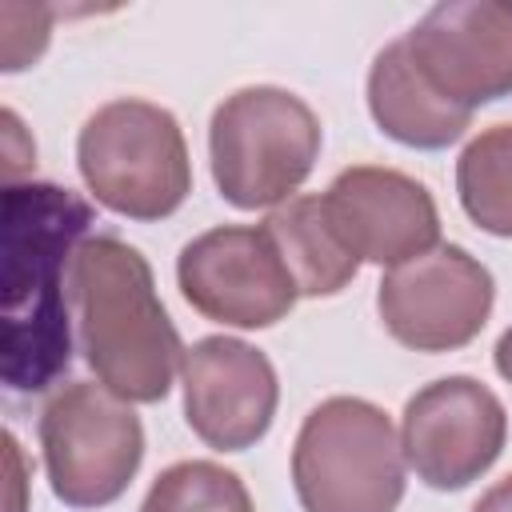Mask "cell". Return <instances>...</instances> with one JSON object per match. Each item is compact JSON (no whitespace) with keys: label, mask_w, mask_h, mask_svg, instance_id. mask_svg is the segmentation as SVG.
<instances>
[{"label":"cell","mask_w":512,"mask_h":512,"mask_svg":"<svg viewBox=\"0 0 512 512\" xmlns=\"http://www.w3.org/2000/svg\"><path fill=\"white\" fill-rule=\"evenodd\" d=\"M264 232L272 236L300 296H336L360 272V260L332 232L320 196H292L288 204L272 208Z\"/></svg>","instance_id":"cell-14"},{"label":"cell","mask_w":512,"mask_h":512,"mask_svg":"<svg viewBox=\"0 0 512 512\" xmlns=\"http://www.w3.org/2000/svg\"><path fill=\"white\" fill-rule=\"evenodd\" d=\"M76 168L92 200L128 220H164L192 192L180 120L140 96L100 104L76 136Z\"/></svg>","instance_id":"cell-5"},{"label":"cell","mask_w":512,"mask_h":512,"mask_svg":"<svg viewBox=\"0 0 512 512\" xmlns=\"http://www.w3.org/2000/svg\"><path fill=\"white\" fill-rule=\"evenodd\" d=\"M0 120H4V180L8 184H20V172H28L36 164V144L24 136L20 116L12 108H4Z\"/></svg>","instance_id":"cell-18"},{"label":"cell","mask_w":512,"mask_h":512,"mask_svg":"<svg viewBox=\"0 0 512 512\" xmlns=\"http://www.w3.org/2000/svg\"><path fill=\"white\" fill-rule=\"evenodd\" d=\"M140 512H256L248 484L216 460H180L164 468Z\"/></svg>","instance_id":"cell-16"},{"label":"cell","mask_w":512,"mask_h":512,"mask_svg":"<svg viewBox=\"0 0 512 512\" xmlns=\"http://www.w3.org/2000/svg\"><path fill=\"white\" fill-rule=\"evenodd\" d=\"M408 464L392 416L364 396L320 400L292 444V488L304 512H396Z\"/></svg>","instance_id":"cell-4"},{"label":"cell","mask_w":512,"mask_h":512,"mask_svg":"<svg viewBox=\"0 0 512 512\" xmlns=\"http://www.w3.org/2000/svg\"><path fill=\"white\" fill-rule=\"evenodd\" d=\"M4 452H8V468H12V492H16V500H12L8 512H24V500H20V488H24V452H20V444H16L12 432H4Z\"/></svg>","instance_id":"cell-20"},{"label":"cell","mask_w":512,"mask_h":512,"mask_svg":"<svg viewBox=\"0 0 512 512\" xmlns=\"http://www.w3.org/2000/svg\"><path fill=\"white\" fill-rule=\"evenodd\" d=\"M508 444V412L476 376H440L408 396L400 416L404 464L436 492L480 480Z\"/></svg>","instance_id":"cell-9"},{"label":"cell","mask_w":512,"mask_h":512,"mask_svg":"<svg viewBox=\"0 0 512 512\" xmlns=\"http://www.w3.org/2000/svg\"><path fill=\"white\" fill-rule=\"evenodd\" d=\"M88 224V200L60 184H4L0 376L16 392L52 388L72 364L68 272Z\"/></svg>","instance_id":"cell-1"},{"label":"cell","mask_w":512,"mask_h":512,"mask_svg":"<svg viewBox=\"0 0 512 512\" xmlns=\"http://www.w3.org/2000/svg\"><path fill=\"white\" fill-rule=\"evenodd\" d=\"M320 120L288 88L252 84L224 96L208 124V160L216 192L240 208H280L320 160Z\"/></svg>","instance_id":"cell-3"},{"label":"cell","mask_w":512,"mask_h":512,"mask_svg":"<svg viewBox=\"0 0 512 512\" xmlns=\"http://www.w3.org/2000/svg\"><path fill=\"white\" fill-rule=\"evenodd\" d=\"M176 284L204 320L224 328H272L300 300L264 224H220L192 236L176 256Z\"/></svg>","instance_id":"cell-8"},{"label":"cell","mask_w":512,"mask_h":512,"mask_svg":"<svg viewBox=\"0 0 512 512\" xmlns=\"http://www.w3.org/2000/svg\"><path fill=\"white\" fill-rule=\"evenodd\" d=\"M40 452L52 496L68 508L116 504L144 464V424L104 384L72 380L40 412Z\"/></svg>","instance_id":"cell-6"},{"label":"cell","mask_w":512,"mask_h":512,"mask_svg":"<svg viewBox=\"0 0 512 512\" xmlns=\"http://www.w3.org/2000/svg\"><path fill=\"white\" fill-rule=\"evenodd\" d=\"M492 364H496V372L512 384V324L500 332V340H496V348H492Z\"/></svg>","instance_id":"cell-21"},{"label":"cell","mask_w":512,"mask_h":512,"mask_svg":"<svg viewBox=\"0 0 512 512\" xmlns=\"http://www.w3.org/2000/svg\"><path fill=\"white\" fill-rule=\"evenodd\" d=\"M68 300L96 384L128 404H156L172 392L184 344L136 244L108 232L88 236L72 256Z\"/></svg>","instance_id":"cell-2"},{"label":"cell","mask_w":512,"mask_h":512,"mask_svg":"<svg viewBox=\"0 0 512 512\" xmlns=\"http://www.w3.org/2000/svg\"><path fill=\"white\" fill-rule=\"evenodd\" d=\"M404 48L416 72L464 112L512 96V4L504 0H444L404 32Z\"/></svg>","instance_id":"cell-10"},{"label":"cell","mask_w":512,"mask_h":512,"mask_svg":"<svg viewBox=\"0 0 512 512\" xmlns=\"http://www.w3.org/2000/svg\"><path fill=\"white\" fill-rule=\"evenodd\" d=\"M496 304L492 272L460 244L388 268L376 284V312L388 336L412 352H456L472 344Z\"/></svg>","instance_id":"cell-7"},{"label":"cell","mask_w":512,"mask_h":512,"mask_svg":"<svg viewBox=\"0 0 512 512\" xmlns=\"http://www.w3.org/2000/svg\"><path fill=\"white\" fill-rule=\"evenodd\" d=\"M472 512H512V472H508L504 480H496V484L472 504Z\"/></svg>","instance_id":"cell-19"},{"label":"cell","mask_w":512,"mask_h":512,"mask_svg":"<svg viewBox=\"0 0 512 512\" xmlns=\"http://www.w3.org/2000/svg\"><path fill=\"white\" fill-rule=\"evenodd\" d=\"M456 196L464 216L500 240H512V124L480 128L456 160Z\"/></svg>","instance_id":"cell-15"},{"label":"cell","mask_w":512,"mask_h":512,"mask_svg":"<svg viewBox=\"0 0 512 512\" xmlns=\"http://www.w3.org/2000/svg\"><path fill=\"white\" fill-rule=\"evenodd\" d=\"M52 36V8L40 4H0V68L24 72L36 64Z\"/></svg>","instance_id":"cell-17"},{"label":"cell","mask_w":512,"mask_h":512,"mask_svg":"<svg viewBox=\"0 0 512 512\" xmlns=\"http://www.w3.org/2000/svg\"><path fill=\"white\" fill-rule=\"evenodd\" d=\"M340 244L376 268H400L440 244V212L432 192L384 164H352L336 172L320 196Z\"/></svg>","instance_id":"cell-11"},{"label":"cell","mask_w":512,"mask_h":512,"mask_svg":"<svg viewBox=\"0 0 512 512\" xmlns=\"http://www.w3.org/2000/svg\"><path fill=\"white\" fill-rule=\"evenodd\" d=\"M184 420L216 452H244L272 428L280 380L272 360L236 336H204L180 360Z\"/></svg>","instance_id":"cell-12"},{"label":"cell","mask_w":512,"mask_h":512,"mask_svg":"<svg viewBox=\"0 0 512 512\" xmlns=\"http://www.w3.org/2000/svg\"><path fill=\"white\" fill-rule=\"evenodd\" d=\"M368 112L388 140L420 152L448 148L472 128V112L448 104L416 72L404 36L384 44L368 68Z\"/></svg>","instance_id":"cell-13"}]
</instances>
